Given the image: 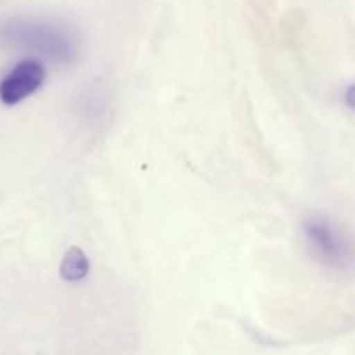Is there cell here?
<instances>
[{"instance_id":"7a4b0ae2","label":"cell","mask_w":355,"mask_h":355,"mask_svg":"<svg viewBox=\"0 0 355 355\" xmlns=\"http://www.w3.org/2000/svg\"><path fill=\"white\" fill-rule=\"evenodd\" d=\"M302 236L319 263L331 270H349L352 267V241L345 229L322 211H311L302 220Z\"/></svg>"},{"instance_id":"277c9868","label":"cell","mask_w":355,"mask_h":355,"mask_svg":"<svg viewBox=\"0 0 355 355\" xmlns=\"http://www.w3.org/2000/svg\"><path fill=\"white\" fill-rule=\"evenodd\" d=\"M90 272V262L87 253L78 246H71L68 252L62 255L59 263V276L68 283H78L83 281Z\"/></svg>"},{"instance_id":"6da1fadb","label":"cell","mask_w":355,"mask_h":355,"mask_svg":"<svg viewBox=\"0 0 355 355\" xmlns=\"http://www.w3.org/2000/svg\"><path fill=\"white\" fill-rule=\"evenodd\" d=\"M0 45L35 52L58 64H69L78 55V35L61 19L42 16H9L0 19Z\"/></svg>"},{"instance_id":"3957f363","label":"cell","mask_w":355,"mask_h":355,"mask_svg":"<svg viewBox=\"0 0 355 355\" xmlns=\"http://www.w3.org/2000/svg\"><path fill=\"white\" fill-rule=\"evenodd\" d=\"M47 78L44 62L35 58L23 59L0 80V103L16 106L42 89Z\"/></svg>"}]
</instances>
